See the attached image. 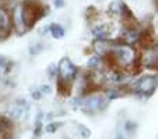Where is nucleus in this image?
I'll list each match as a JSON object with an SVG mask.
<instances>
[{
	"mask_svg": "<svg viewBox=\"0 0 158 139\" xmlns=\"http://www.w3.org/2000/svg\"><path fill=\"white\" fill-rule=\"evenodd\" d=\"M115 44L110 42L109 39H95L94 41V45H93V49L95 51V54L98 56H105L106 54H109L112 49H114Z\"/></svg>",
	"mask_w": 158,
	"mask_h": 139,
	"instance_id": "nucleus-6",
	"label": "nucleus"
},
{
	"mask_svg": "<svg viewBox=\"0 0 158 139\" xmlns=\"http://www.w3.org/2000/svg\"><path fill=\"white\" fill-rule=\"evenodd\" d=\"M59 127H60V122H52V124H49L48 127L45 128V131H46V132H49V133H53L55 131L59 129Z\"/></svg>",
	"mask_w": 158,
	"mask_h": 139,
	"instance_id": "nucleus-16",
	"label": "nucleus"
},
{
	"mask_svg": "<svg viewBox=\"0 0 158 139\" xmlns=\"http://www.w3.org/2000/svg\"><path fill=\"white\" fill-rule=\"evenodd\" d=\"M31 96H32L34 100H39V98L42 97V93H41V90H39V89H34V90L31 91Z\"/></svg>",
	"mask_w": 158,
	"mask_h": 139,
	"instance_id": "nucleus-19",
	"label": "nucleus"
},
{
	"mask_svg": "<svg viewBox=\"0 0 158 139\" xmlns=\"http://www.w3.org/2000/svg\"><path fill=\"white\" fill-rule=\"evenodd\" d=\"M57 75L63 80L73 82L78 76V69L76 67V65L70 61L69 58H63L62 61L59 62V65H57Z\"/></svg>",
	"mask_w": 158,
	"mask_h": 139,
	"instance_id": "nucleus-3",
	"label": "nucleus"
},
{
	"mask_svg": "<svg viewBox=\"0 0 158 139\" xmlns=\"http://www.w3.org/2000/svg\"><path fill=\"white\" fill-rule=\"evenodd\" d=\"M157 85H158V77H155V76H143V77L137 79L136 82L131 83L129 86V89L134 94H139L141 97H148L154 93Z\"/></svg>",
	"mask_w": 158,
	"mask_h": 139,
	"instance_id": "nucleus-2",
	"label": "nucleus"
},
{
	"mask_svg": "<svg viewBox=\"0 0 158 139\" xmlns=\"http://www.w3.org/2000/svg\"><path fill=\"white\" fill-rule=\"evenodd\" d=\"M53 6L56 9H62L64 6V0H53Z\"/></svg>",
	"mask_w": 158,
	"mask_h": 139,
	"instance_id": "nucleus-20",
	"label": "nucleus"
},
{
	"mask_svg": "<svg viewBox=\"0 0 158 139\" xmlns=\"http://www.w3.org/2000/svg\"><path fill=\"white\" fill-rule=\"evenodd\" d=\"M85 15H87V20H88V21H91V23H94L97 20V18L99 17V11L98 10L95 9V7H88V9H87V11H85Z\"/></svg>",
	"mask_w": 158,
	"mask_h": 139,
	"instance_id": "nucleus-13",
	"label": "nucleus"
},
{
	"mask_svg": "<svg viewBox=\"0 0 158 139\" xmlns=\"http://www.w3.org/2000/svg\"><path fill=\"white\" fill-rule=\"evenodd\" d=\"M27 111H28V104L25 103V100H18L10 108V117L13 119H21V118L27 114Z\"/></svg>",
	"mask_w": 158,
	"mask_h": 139,
	"instance_id": "nucleus-7",
	"label": "nucleus"
},
{
	"mask_svg": "<svg viewBox=\"0 0 158 139\" xmlns=\"http://www.w3.org/2000/svg\"><path fill=\"white\" fill-rule=\"evenodd\" d=\"M122 6H123L122 2H116V0L112 2V3L109 4V7H108V13H109V15L120 18V15H122Z\"/></svg>",
	"mask_w": 158,
	"mask_h": 139,
	"instance_id": "nucleus-12",
	"label": "nucleus"
},
{
	"mask_svg": "<svg viewBox=\"0 0 158 139\" xmlns=\"http://www.w3.org/2000/svg\"><path fill=\"white\" fill-rule=\"evenodd\" d=\"M2 3H11V2H14V0H0Z\"/></svg>",
	"mask_w": 158,
	"mask_h": 139,
	"instance_id": "nucleus-22",
	"label": "nucleus"
},
{
	"mask_svg": "<svg viewBox=\"0 0 158 139\" xmlns=\"http://www.w3.org/2000/svg\"><path fill=\"white\" fill-rule=\"evenodd\" d=\"M87 66L91 72H95V70H101L102 69V58L98 55H94V56H89L88 62H87Z\"/></svg>",
	"mask_w": 158,
	"mask_h": 139,
	"instance_id": "nucleus-10",
	"label": "nucleus"
},
{
	"mask_svg": "<svg viewBox=\"0 0 158 139\" xmlns=\"http://www.w3.org/2000/svg\"><path fill=\"white\" fill-rule=\"evenodd\" d=\"M78 131H80V133H81V138H88V136L91 135V131L87 129L83 125H78Z\"/></svg>",
	"mask_w": 158,
	"mask_h": 139,
	"instance_id": "nucleus-17",
	"label": "nucleus"
},
{
	"mask_svg": "<svg viewBox=\"0 0 158 139\" xmlns=\"http://www.w3.org/2000/svg\"><path fill=\"white\" fill-rule=\"evenodd\" d=\"M11 14L7 10L0 9V39H6L11 34Z\"/></svg>",
	"mask_w": 158,
	"mask_h": 139,
	"instance_id": "nucleus-4",
	"label": "nucleus"
},
{
	"mask_svg": "<svg viewBox=\"0 0 158 139\" xmlns=\"http://www.w3.org/2000/svg\"><path fill=\"white\" fill-rule=\"evenodd\" d=\"M11 24L13 28L17 31L18 34H24L27 31V25L24 23V17H23V10H21V4L15 6L11 11Z\"/></svg>",
	"mask_w": 158,
	"mask_h": 139,
	"instance_id": "nucleus-5",
	"label": "nucleus"
},
{
	"mask_svg": "<svg viewBox=\"0 0 158 139\" xmlns=\"http://www.w3.org/2000/svg\"><path fill=\"white\" fill-rule=\"evenodd\" d=\"M44 48H45V45L42 42H38V44H35V45H32L30 48V54L32 55V56H36L38 54H41L42 51H44Z\"/></svg>",
	"mask_w": 158,
	"mask_h": 139,
	"instance_id": "nucleus-14",
	"label": "nucleus"
},
{
	"mask_svg": "<svg viewBox=\"0 0 158 139\" xmlns=\"http://www.w3.org/2000/svg\"><path fill=\"white\" fill-rule=\"evenodd\" d=\"M48 76L51 79H55L57 76V66L55 63H51L48 67Z\"/></svg>",
	"mask_w": 158,
	"mask_h": 139,
	"instance_id": "nucleus-15",
	"label": "nucleus"
},
{
	"mask_svg": "<svg viewBox=\"0 0 158 139\" xmlns=\"http://www.w3.org/2000/svg\"><path fill=\"white\" fill-rule=\"evenodd\" d=\"M39 90H41L42 94H51L52 93V87L49 85H42L41 87H39Z\"/></svg>",
	"mask_w": 158,
	"mask_h": 139,
	"instance_id": "nucleus-18",
	"label": "nucleus"
},
{
	"mask_svg": "<svg viewBox=\"0 0 158 139\" xmlns=\"http://www.w3.org/2000/svg\"><path fill=\"white\" fill-rule=\"evenodd\" d=\"M116 139H123V138H122V136H120V135H118V138H116Z\"/></svg>",
	"mask_w": 158,
	"mask_h": 139,
	"instance_id": "nucleus-23",
	"label": "nucleus"
},
{
	"mask_svg": "<svg viewBox=\"0 0 158 139\" xmlns=\"http://www.w3.org/2000/svg\"><path fill=\"white\" fill-rule=\"evenodd\" d=\"M56 90L62 97H69L70 94H72V82H69V80H63V79L57 77Z\"/></svg>",
	"mask_w": 158,
	"mask_h": 139,
	"instance_id": "nucleus-9",
	"label": "nucleus"
},
{
	"mask_svg": "<svg viewBox=\"0 0 158 139\" xmlns=\"http://www.w3.org/2000/svg\"><path fill=\"white\" fill-rule=\"evenodd\" d=\"M21 10L27 30L32 28L38 20L49 14V7L42 0H24L21 3Z\"/></svg>",
	"mask_w": 158,
	"mask_h": 139,
	"instance_id": "nucleus-1",
	"label": "nucleus"
},
{
	"mask_svg": "<svg viewBox=\"0 0 158 139\" xmlns=\"http://www.w3.org/2000/svg\"><path fill=\"white\" fill-rule=\"evenodd\" d=\"M49 34H51L55 39H62L66 33H64V28H63L62 25L53 23V24H49Z\"/></svg>",
	"mask_w": 158,
	"mask_h": 139,
	"instance_id": "nucleus-11",
	"label": "nucleus"
},
{
	"mask_svg": "<svg viewBox=\"0 0 158 139\" xmlns=\"http://www.w3.org/2000/svg\"><path fill=\"white\" fill-rule=\"evenodd\" d=\"M6 70H4V67H2V66H0V80H2V79H3L4 77V75H6Z\"/></svg>",
	"mask_w": 158,
	"mask_h": 139,
	"instance_id": "nucleus-21",
	"label": "nucleus"
},
{
	"mask_svg": "<svg viewBox=\"0 0 158 139\" xmlns=\"http://www.w3.org/2000/svg\"><path fill=\"white\" fill-rule=\"evenodd\" d=\"M91 34L95 39H109L110 30L106 24H97L91 28Z\"/></svg>",
	"mask_w": 158,
	"mask_h": 139,
	"instance_id": "nucleus-8",
	"label": "nucleus"
}]
</instances>
